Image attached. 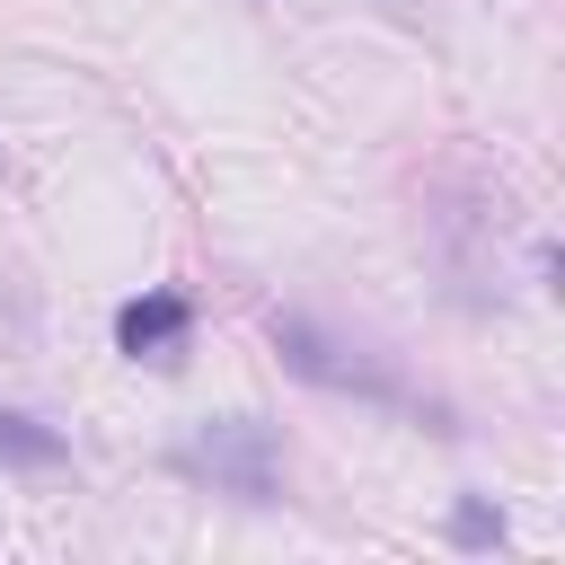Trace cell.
Segmentation results:
<instances>
[{
    "instance_id": "4",
    "label": "cell",
    "mask_w": 565,
    "mask_h": 565,
    "mask_svg": "<svg viewBox=\"0 0 565 565\" xmlns=\"http://www.w3.org/2000/svg\"><path fill=\"white\" fill-rule=\"evenodd\" d=\"M459 539H468V547H486V539H503V521H494L486 503H459Z\"/></svg>"
},
{
    "instance_id": "3",
    "label": "cell",
    "mask_w": 565,
    "mask_h": 565,
    "mask_svg": "<svg viewBox=\"0 0 565 565\" xmlns=\"http://www.w3.org/2000/svg\"><path fill=\"white\" fill-rule=\"evenodd\" d=\"M0 450H9V459H26V468H53V459H62V441H53V433H35V424H26V415H9V406H0Z\"/></svg>"
},
{
    "instance_id": "2",
    "label": "cell",
    "mask_w": 565,
    "mask_h": 565,
    "mask_svg": "<svg viewBox=\"0 0 565 565\" xmlns=\"http://www.w3.org/2000/svg\"><path fill=\"white\" fill-rule=\"evenodd\" d=\"M185 327H194V309H185L177 291H141V300H124V318H115V344H124L132 362H177Z\"/></svg>"
},
{
    "instance_id": "1",
    "label": "cell",
    "mask_w": 565,
    "mask_h": 565,
    "mask_svg": "<svg viewBox=\"0 0 565 565\" xmlns=\"http://www.w3.org/2000/svg\"><path fill=\"white\" fill-rule=\"evenodd\" d=\"M177 468L230 486L238 503H274V477H282V459H274V424H256V415H221V424H203V433L177 450Z\"/></svg>"
}]
</instances>
